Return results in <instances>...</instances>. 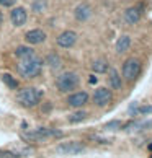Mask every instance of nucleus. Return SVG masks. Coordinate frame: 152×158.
I'll use <instances>...</instances> for the list:
<instances>
[{
  "instance_id": "nucleus-1",
  "label": "nucleus",
  "mask_w": 152,
  "mask_h": 158,
  "mask_svg": "<svg viewBox=\"0 0 152 158\" xmlns=\"http://www.w3.org/2000/svg\"><path fill=\"white\" fill-rule=\"evenodd\" d=\"M16 69H18V73L23 78H36L43 72V59L36 54L26 57V59H20Z\"/></svg>"
},
{
  "instance_id": "nucleus-2",
  "label": "nucleus",
  "mask_w": 152,
  "mask_h": 158,
  "mask_svg": "<svg viewBox=\"0 0 152 158\" xmlns=\"http://www.w3.org/2000/svg\"><path fill=\"white\" fill-rule=\"evenodd\" d=\"M41 98H43V91L34 88V86H25L16 93V101L23 108H34L38 106Z\"/></svg>"
},
{
  "instance_id": "nucleus-3",
  "label": "nucleus",
  "mask_w": 152,
  "mask_h": 158,
  "mask_svg": "<svg viewBox=\"0 0 152 158\" xmlns=\"http://www.w3.org/2000/svg\"><path fill=\"white\" fill-rule=\"evenodd\" d=\"M51 137H62V132L56 131V129H46V127L21 132V139L26 140V142H43V140L51 139Z\"/></svg>"
},
{
  "instance_id": "nucleus-4",
  "label": "nucleus",
  "mask_w": 152,
  "mask_h": 158,
  "mask_svg": "<svg viewBox=\"0 0 152 158\" xmlns=\"http://www.w3.org/2000/svg\"><path fill=\"white\" fill-rule=\"evenodd\" d=\"M79 85V75L75 72H64L56 78V86L61 93H67L71 90H75Z\"/></svg>"
},
{
  "instance_id": "nucleus-5",
  "label": "nucleus",
  "mask_w": 152,
  "mask_h": 158,
  "mask_svg": "<svg viewBox=\"0 0 152 158\" xmlns=\"http://www.w3.org/2000/svg\"><path fill=\"white\" fill-rule=\"evenodd\" d=\"M139 73H141V62L134 59V57L126 59L124 64H123V78L126 81H134Z\"/></svg>"
},
{
  "instance_id": "nucleus-6",
  "label": "nucleus",
  "mask_w": 152,
  "mask_h": 158,
  "mask_svg": "<svg viewBox=\"0 0 152 158\" xmlns=\"http://www.w3.org/2000/svg\"><path fill=\"white\" fill-rule=\"evenodd\" d=\"M84 150H85L84 143L72 140V142H62V143H59L56 147V153L57 155H79Z\"/></svg>"
},
{
  "instance_id": "nucleus-7",
  "label": "nucleus",
  "mask_w": 152,
  "mask_h": 158,
  "mask_svg": "<svg viewBox=\"0 0 152 158\" xmlns=\"http://www.w3.org/2000/svg\"><path fill=\"white\" fill-rule=\"evenodd\" d=\"M111 99H113L111 90L105 88V86L97 88V91L93 93V103H95L98 108H103V106H106V104H110V103H111Z\"/></svg>"
},
{
  "instance_id": "nucleus-8",
  "label": "nucleus",
  "mask_w": 152,
  "mask_h": 158,
  "mask_svg": "<svg viewBox=\"0 0 152 158\" xmlns=\"http://www.w3.org/2000/svg\"><path fill=\"white\" fill-rule=\"evenodd\" d=\"M56 43H57V46H59V48H64V49L72 48V46L77 43V33H74V31H71V30L64 31V33H61L59 36H57Z\"/></svg>"
},
{
  "instance_id": "nucleus-9",
  "label": "nucleus",
  "mask_w": 152,
  "mask_h": 158,
  "mask_svg": "<svg viewBox=\"0 0 152 158\" xmlns=\"http://www.w3.org/2000/svg\"><path fill=\"white\" fill-rule=\"evenodd\" d=\"M10 20H11V25H13V26H16V28L23 26L26 23V20H28L26 10L23 7H15L13 10L10 11Z\"/></svg>"
},
{
  "instance_id": "nucleus-10",
  "label": "nucleus",
  "mask_w": 152,
  "mask_h": 158,
  "mask_svg": "<svg viewBox=\"0 0 152 158\" xmlns=\"http://www.w3.org/2000/svg\"><path fill=\"white\" fill-rule=\"evenodd\" d=\"M142 16V7L141 5H136V7H129L124 15H123V18H124V21L128 23V25H136V23L141 20Z\"/></svg>"
},
{
  "instance_id": "nucleus-11",
  "label": "nucleus",
  "mask_w": 152,
  "mask_h": 158,
  "mask_svg": "<svg viewBox=\"0 0 152 158\" xmlns=\"http://www.w3.org/2000/svg\"><path fill=\"white\" fill-rule=\"evenodd\" d=\"M25 41L28 44H31V46L43 44L46 41V33L43 30H39V28H36V30H30L25 34Z\"/></svg>"
},
{
  "instance_id": "nucleus-12",
  "label": "nucleus",
  "mask_w": 152,
  "mask_h": 158,
  "mask_svg": "<svg viewBox=\"0 0 152 158\" xmlns=\"http://www.w3.org/2000/svg\"><path fill=\"white\" fill-rule=\"evenodd\" d=\"M87 103H89V93H85V91H77L67 98V104L71 108H82Z\"/></svg>"
},
{
  "instance_id": "nucleus-13",
  "label": "nucleus",
  "mask_w": 152,
  "mask_h": 158,
  "mask_svg": "<svg viewBox=\"0 0 152 158\" xmlns=\"http://www.w3.org/2000/svg\"><path fill=\"white\" fill-rule=\"evenodd\" d=\"M74 16H75V20L80 21V23L90 20V16H92V7H90L89 3H79L77 7H75V10H74Z\"/></svg>"
},
{
  "instance_id": "nucleus-14",
  "label": "nucleus",
  "mask_w": 152,
  "mask_h": 158,
  "mask_svg": "<svg viewBox=\"0 0 152 158\" xmlns=\"http://www.w3.org/2000/svg\"><path fill=\"white\" fill-rule=\"evenodd\" d=\"M108 83L113 90H121L123 88V78L118 73V70L113 69V67L108 69Z\"/></svg>"
},
{
  "instance_id": "nucleus-15",
  "label": "nucleus",
  "mask_w": 152,
  "mask_h": 158,
  "mask_svg": "<svg viewBox=\"0 0 152 158\" xmlns=\"http://www.w3.org/2000/svg\"><path fill=\"white\" fill-rule=\"evenodd\" d=\"M152 127V121H144V122H137V121H129L128 124H123V131L129 132V131H142V129H149Z\"/></svg>"
},
{
  "instance_id": "nucleus-16",
  "label": "nucleus",
  "mask_w": 152,
  "mask_h": 158,
  "mask_svg": "<svg viewBox=\"0 0 152 158\" xmlns=\"http://www.w3.org/2000/svg\"><path fill=\"white\" fill-rule=\"evenodd\" d=\"M131 48V38L128 36V34H123V36L118 38V41H116V46L115 49L118 54H124V52Z\"/></svg>"
},
{
  "instance_id": "nucleus-17",
  "label": "nucleus",
  "mask_w": 152,
  "mask_h": 158,
  "mask_svg": "<svg viewBox=\"0 0 152 158\" xmlns=\"http://www.w3.org/2000/svg\"><path fill=\"white\" fill-rule=\"evenodd\" d=\"M46 64H48L52 70H59L62 67V60H61L59 54H56V52H49L48 57H46Z\"/></svg>"
},
{
  "instance_id": "nucleus-18",
  "label": "nucleus",
  "mask_w": 152,
  "mask_h": 158,
  "mask_svg": "<svg viewBox=\"0 0 152 158\" xmlns=\"http://www.w3.org/2000/svg\"><path fill=\"white\" fill-rule=\"evenodd\" d=\"M108 62L105 60V59H97V60H93L92 62V70L95 73H105L108 70Z\"/></svg>"
},
{
  "instance_id": "nucleus-19",
  "label": "nucleus",
  "mask_w": 152,
  "mask_h": 158,
  "mask_svg": "<svg viewBox=\"0 0 152 158\" xmlns=\"http://www.w3.org/2000/svg\"><path fill=\"white\" fill-rule=\"evenodd\" d=\"M15 56L18 57V59H26V57L34 56V51L30 46H18V48L15 49Z\"/></svg>"
},
{
  "instance_id": "nucleus-20",
  "label": "nucleus",
  "mask_w": 152,
  "mask_h": 158,
  "mask_svg": "<svg viewBox=\"0 0 152 158\" xmlns=\"http://www.w3.org/2000/svg\"><path fill=\"white\" fill-rule=\"evenodd\" d=\"M87 116H89V113H87V111H75V113L69 114V122H72V124H77V122L85 121Z\"/></svg>"
},
{
  "instance_id": "nucleus-21",
  "label": "nucleus",
  "mask_w": 152,
  "mask_h": 158,
  "mask_svg": "<svg viewBox=\"0 0 152 158\" xmlns=\"http://www.w3.org/2000/svg\"><path fill=\"white\" fill-rule=\"evenodd\" d=\"M2 81L8 86L10 90H16V88H18V80H16L15 77H11L10 73H2Z\"/></svg>"
},
{
  "instance_id": "nucleus-22",
  "label": "nucleus",
  "mask_w": 152,
  "mask_h": 158,
  "mask_svg": "<svg viewBox=\"0 0 152 158\" xmlns=\"http://www.w3.org/2000/svg\"><path fill=\"white\" fill-rule=\"evenodd\" d=\"M46 7H48V2H46V0H33V3H31V10L34 13H43L46 10Z\"/></svg>"
},
{
  "instance_id": "nucleus-23",
  "label": "nucleus",
  "mask_w": 152,
  "mask_h": 158,
  "mask_svg": "<svg viewBox=\"0 0 152 158\" xmlns=\"http://www.w3.org/2000/svg\"><path fill=\"white\" fill-rule=\"evenodd\" d=\"M123 127V122L121 121H110L106 126H105V129H108V131H119V129Z\"/></svg>"
},
{
  "instance_id": "nucleus-24",
  "label": "nucleus",
  "mask_w": 152,
  "mask_h": 158,
  "mask_svg": "<svg viewBox=\"0 0 152 158\" xmlns=\"http://www.w3.org/2000/svg\"><path fill=\"white\" fill-rule=\"evenodd\" d=\"M137 114H152V106H139L136 111V116Z\"/></svg>"
},
{
  "instance_id": "nucleus-25",
  "label": "nucleus",
  "mask_w": 152,
  "mask_h": 158,
  "mask_svg": "<svg viewBox=\"0 0 152 158\" xmlns=\"http://www.w3.org/2000/svg\"><path fill=\"white\" fill-rule=\"evenodd\" d=\"M0 158H20L18 155H15L10 150H0Z\"/></svg>"
},
{
  "instance_id": "nucleus-26",
  "label": "nucleus",
  "mask_w": 152,
  "mask_h": 158,
  "mask_svg": "<svg viewBox=\"0 0 152 158\" xmlns=\"http://www.w3.org/2000/svg\"><path fill=\"white\" fill-rule=\"evenodd\" d=\"M16 3V0H0V5L2 7H13Z\"/></svg>"
},
{
  "instance_id": "nucleus-27",
  "label": "nucleus",
  "mask_w": 152,
  "mask_h": 158,
  "mask_svg": "<svg viewBox=\"0 0 152 158\" xmlns=\"http://www.w3.org/2000/svg\"><path fill=\"white\" fill-rule=\"evenodd\" d=\"M137 108H139V106H137V103H132L131 106H129V109H128V113H129V116H132V114L136 116V111H137Z\"/></svg>"
},
{
  "instance_id": "nucleus-28",
  "label": "nucleus",
  "mask_w": 152,
  "mask_h": 158,
  "mask_svg": "<svg viewBox=\"0 0 152 158\" xmlns=\"http://www.w3.org/2000/svg\"><path fill=\"white\" fill-rule=\"evenodd\" d=\"M97 81H98V78L95 77V75H90V78H89V83H90V85H95Z\"/></svg>"
},
{
  "instance_id": "nucleus-29",
  "label": "nucleus",
  "mask_w": 152,
  "mask_h": 158,
  "mask_svg": "<svg viewBox=\"0 0 152 158\" xmlns=\"http://www.w3.org/2000/svg\"><path fill=\"white\" fill-rule=\"evenodd\" d=\"M3 23V15H2V11H0V25Z\"/></svg>"
},
{
  "instance_id": "nucleus-30",
  "label": "nucleus",
  "mask_w": 152,
  "mask_h": 158,
  "mask_svg": "<svg viewBox=\"0 0 152 158\" xmlns=\"http://www.w3.org/2000/svg\"><path fill=\"white\" fill-rule=\"evenodd\" d=\"M147 148H149V150L152 152V142H150V143H147Z\"/></svg>"
},
{
  "instance_id": "nucleus-31",
  "label": "nucleus",
  "mask_w": 152,
  "mask_h": 158,
  "mask_svg": "<svg viewBox=\"0 0 152 158\" xmlns=\"http://www.w3.org/2000/svg\"><path fill=\"white\" fill-rule=\"evenodd\" d=\"M150 158H152V155H150Z\"/></svg>"
}]
</instances>
